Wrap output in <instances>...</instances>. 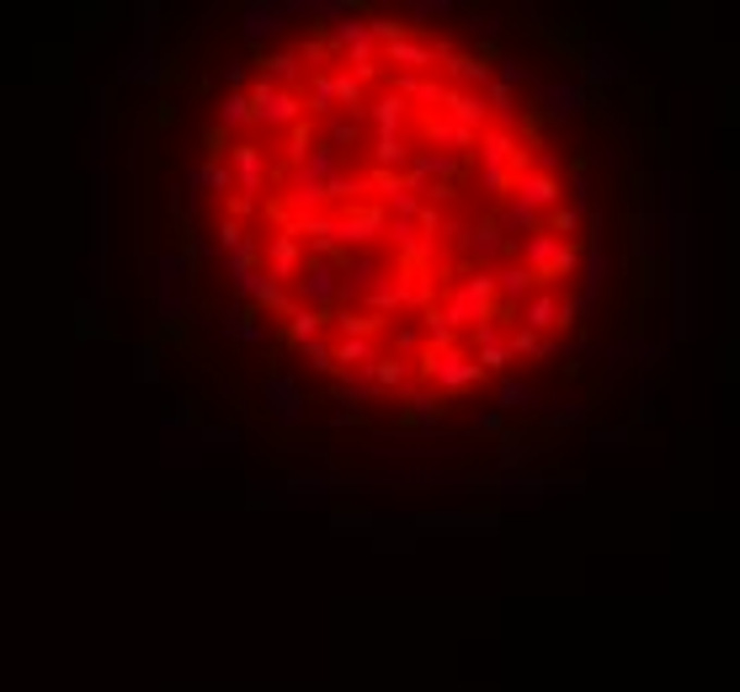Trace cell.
Returning a JSON list of instances; mask_svg holds the SVG:
<instances>
[{
    "instance_id": "obj_1",
    "label": "cell",
    "mask_w": 740,
    "mask_h": 692,
    "mask_svg": "<svg viewBox=\"0 0 740 692\" xmlns=\"http://www.w3.org/2000/svg\"><path fill=\"white\" fill-rule=\"evenodd\" d=\"M208 277L346 405L437 421L565 357L596 283L581 155L474 33L336 11L267 33L193 134Z\"/></svg>"
}]
</instances>
